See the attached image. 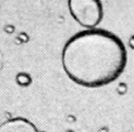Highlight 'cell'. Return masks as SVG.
<instances>
[{
	"label": "cell",
	"instance_id": "6da1fadb",
	"mask_svg": "<svg viewBox=\"0 0 134 132\" xmlns=\"http://www.w3.org/2000/svg\"><path fill=\"white\" fill-rule=\"evenodd\" d=\"M62 66L74 83L97 88L116 81L126 68L128 54L116 34L102 28L73 35L62 50Z\"/></svg>",
	"mask_w": 134,
	"mask_h": 132
},
{
	"label": "cell",
	"instance_id": "7a4b0ae2",
	"mask_svg": "<svg viewBox=\"0 0 134 132\" xmlns=\"http://www.w3.org/2000/svg\"><path fill=\"white\" fill-rule=\"evenodd\" d=\"M70 15L85 30L97 28L104 17L101 0H67Z\"/></svg>",
	"mask_w": 134,
	"mask_h": 132
},
{
	"label": "cell",
	"instance_id": "3957f363",
	"mask_svg": "<svg viewBox=\"0 0 134 132\" xmlns=\"http://www.w3.org/2000/svg\"><path fill=\"white\" fill-rule=\"evenodd\" d=\"M0 132H40L35 125L24 117H15L0 125Z\"/></svg>",
	"mask_w": 134,
	"mask_h": 132
},
{
	"label": "cell",
	"instance_id": "277c9868",
	"mask_svg": "<svg viewBox=\"0 0 134 132\" xmlns=\"http://www.w3.org/2000/svg\"><path fill=\"white\" fill-rule=\"evenodd\" d=\"M16 80L18 84L20 86H28L31 83V78L26 73H19L16 77Z\"/></svg>",
	"mask_w": 134,
	"mask_h": 132
}]
</instances>
